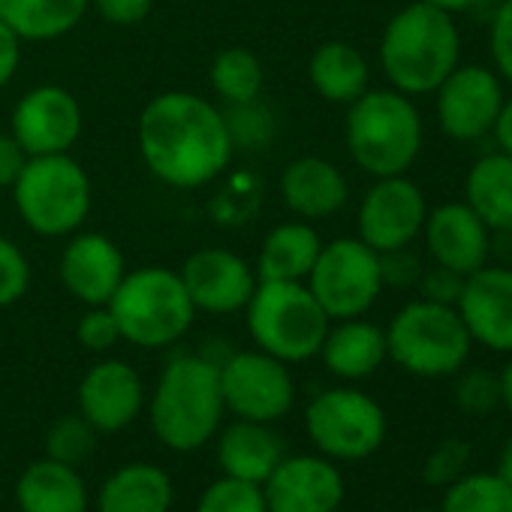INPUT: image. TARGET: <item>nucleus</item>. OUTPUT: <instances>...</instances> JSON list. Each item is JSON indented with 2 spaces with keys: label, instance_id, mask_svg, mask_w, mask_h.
I'll list each match as a JSON object with an SVG mask.
<instances>
[{
  "label": "nucleus",
  "instance_id": "14",
  "mask_svg": "<svg viewBox=\"0 0 512 512\" xmlns=\"http://www.w3.org/2000/svg\"><path fill=\"white\" fill-rule=\"evenodd\" d=\"M500 106V79L485 67H455L437 88V124L455 142H476L491 133Z\"/></svg>",
  "mask_w": 512,
  "mask_h": 512
},
{
  "label": "nucleus",
  "instance_id": "7",
  "mask_svg": "<svg viewBox=\"0 0 512 512\" xmlns=\"http://www.w3.org/2000/svg\"><path fill=\"white\" fill-rule=\"evenodd\" d=\"M470 332L455 305H437L428 299L404 305L389 329V359L413 377H449L458 374L470 359Z\"/></svg>",
  "mask_w": 512,
  "mask_h": 512
},
{
  "label": "nucleus",
  "instance_id": "8",
  "mask_svg": "<svg viewBox=\"0 0 512 512\" xmlns=\"http://www.w3.org/2000/svg\"><path fill=\"white\" fill-rule=\"evenodd\" d=\"M16 208L37 235H70L91 211V181L70 154L31 157L13 184Z\"/></svg>",
  "mask_w": 512,
  "mask_h": 512
},
{
  "label": "nucleus",
  "instance_id": "17",
  "mask_svg": "<svg viewBox=\"0 0 512 512\" xmlns=\"http://www.w3.org/2000/svg\"><path fill=\"white\" fill-rule=\"evenodd\" d=\"M145 407V383L139 371L121 359H103L79 383V413L97 434L130 428Z\"/></svg>",
  "mask_w": 512,
  "mask_h": 512
},
{
  "label": "nucleus",
  "instance_id": "37",
  "mask_svg": "<svg viewBox=\"0 0 512 512\" xmlns=\"http://www.w3.org/2000/svg\"><path fill=\"white\" fill-rule=\"evenodd\" d=\"M76 335H79V344L91 353H106L121 341V329L106 305L88 308V314L76 326Z\"/></svg>",
  "mask_w": 512,
  "mask_h": 512
},
{
  "label": "nucleus",
  "instance_id": "34",
  "mask_svg": "<svg viewBox=\"0 0 512 512\" xmlns=\"http://www.w3.org/2000/svg\"><path fill=\"white\" fill-rule=\"evenodd\" d=\"M467 467H470V443L461 437H449L428 452L422 464V479L434 488H446L458 476H464Z\"/></svg>",
  "mask_w": 512,
  "mask_h": 512
},
{
  "label": "nucleus",
  "instance_id": "41",
  "mask_svg": "<svg viewBox=\"0 0 512 512\" xmlns=\"http://www.w3.org/2000/svg\"><path fill=\"white\" fill-rule=\"evenodd\" d=\"M380 266H383V284H401V287H410L419 281L422 275V266L413 253H407V247L401 250H389V253H380Z\"/></svg>",
  "mask_w": 512,
  "mask_h": 512
},
{
  "label": "nucleus",
  "instance_id": "20",
  "mask_svg": "<svg viewBox=\"0 0 512 512\" xmlns=\"http://www.w3.org/2000/svg\"><path fill=\"white\" fill-rule=\"evenodd\" d=\"M124 275V253L112 238L100 232L76 235L61 253V281L67 293L88 308L109 305Z\"/></svg>",
  "mask_w": 512,
  "mask_h": 512
},
{
  "label": "nucleus",
  "instance_id": "48",
  "mask_svg": "<svg viewBox=\"0 0 512 512\" xmlns=\"http://www.w3.org/2000/svg\"><path fill=\"white\" fill-rule=\"evenodd\" d=\"M413 512H440V509H413Z\"/></svg>",
  "mask_w": 512,
  "mask_h": 512
},
{
  "label": "nucleus",
  "instance_id": "38",
  "mask_svg": "<svg viewBox=\"0 0 512 512\" xmlns=\"http://www.w3.org/2000/svg\"><path fill=\"white\" fill-rule=\"evenodd\" d=\"M488 46H491V61L497 76L512 82V0H503L491 19L488 31Z\"/></svg>",
  "mask_w": 512,
  "mask_h": 512
},
{
  "label": "nucleus",
  "instance_id": "27",
  "mask_svg": "<svg viewBox=\"0 0 512 512\" xmlns=\"http://www.w3.org/2000/svg\"><path fill=\"white\" fill-rule=\"evenodd\" d=\"M464 202L491 232H512V157H479L464 178Z\"/></svg>",
  "mask_w": 512,
  "mask_h": 512
},
{
  "label": "nucleus",
  "instance_id": "18",
  "mask_svg": "<svg viewBox=\"0 0 512 512\" xmlns=\"http://www.w3.org/2000/svg\"><path fill=\"white\" fill-rule=\"evenodd\" d=\"M181 284L196 311L235 314L247 308L256 290V272L238 253L208 247L187 256V263L181 269Z\"/></svg>",
  "mask_w": 512,
  "mask_h": 512
},
{
  "label": "nucleus",
  "instance_id": "1",
  "mask_svg": "<svg viewBox=\"0 0 512 512\" xmlns=\"http://www.w3.org/2000/svg\"><path fill=\"white\" fill-rule=\"evenodd\" d=\"M139 151L160 181L190 190L226 169L232 133L220 109L208 100L187 91H166L148 100L139 115Z\"/></svg>",
  "mask_w": 512,
  "mask_h": 512
},
{
  "label": "nucleus",
  "instance_id": "36",
  "mask_svg": "<svg viewBox=\"0 0 512 512\" xmlns=\"http://www.w3.org/2000/svg\"><path fill=\"white\" fill-rule=\"evenodd\" d=\"M31 287L28 256L10 238H0V308L16 305Z\"/></svg>",
  "mask_w": 512,
  "mask_h": 512
},
{
  "label": "nucleus",
  "instance_id": "2",
  "mask_svg": "<svg viewBox=\"0 0 512 512\" xmlns=\"http://www.w3.org/2000/svg\"><path fill=\"white\" fill-rule=\"evenodd\" d=\"M220 368L205 356H175L148 401L154 437L172 452H196L211 443L223 422Z\"/></svg>",
  "mask_w": 512,
  "mask_h": 512
},
{
  "label": "nucleus",
  "instance_id": "49",
  "mask_svg": "<svg viewBox=\"0 0 512 512\" xmlns=\"http://www.w3.org/2000/svg\"><path fill=\"white\" fill-rule=\"evenodd\" d=\"M335 512H344V509H335Z\"/></svg>",
  "mask_w": 512,
  "mask_h": 512
},
{
  "label": "nucleus",
  "instance_id": "30",
  "mask_svg": "<svg viewBox=\"0 0 512 512\" xmlns=\"http://www.w3.org/2000/svg\"><path fill=\"white\" fill-rule=\"evenodd\" d=\"M208 79L220 100L232 106H247L263 91V64L250 49L232 46L214 58Z\"/></svg>",
  "mask_w": 512,
  "mask_h": 512
},
{
  "label": "nucleus",
  "instance_id": "24",
  "mask_svg": "<svg viewBox=\"0 0 512 512\" xmlns=\"http://www.w3.org/2000/svg\"><path fill=\"white\" fill-rule=\"evenodd\" d=\"M338 326H329L320 356L323 365L329 368V374L341 377V380H365L371 377L386 359V329H380L377 323H368L362 317L353 320H335Z\"/></svg>",
  "mask_w": 512,
  "mask_h": 512
},
{
  "label": "nucleus",
  "instance_id": "32",
  "mask_svg": "<svg viewBox=\"0 0 512 512\" xmlns=\"http://www.w3.org/2000/svg\"><path fill=\"white\" fill-rule=\"evenodd\" d=\"M94 443L97 431L91 428V422L82 413H70L46 431V458L79 467L94 452Z\"/></svg>",
  "mask_w": 512,
  "mask_h": 512
},
{
  "label": "nucleus",
  "instance_id": "28",
  "mask_svg": "<svg viewBox=\"0 0 512 512\" xmlns=\"http://www.w3.org/2000/svg\"><path fill=\"white\" fill-rule=\"evenodd\" d=\"M308 79L323 100L350 106L353 100H359L368 91L371 70H368L365 55L356 46L332 40V43H323L311 55Z\"/></svg>",
  "mask_w": 512,
  "mask_h": 512
},
{
  "label": "nucleus",
  "instance_id": "6",
  "mask_svg": "<svg viewBox=\"0 0 512 512\" xmlns=\"http://www.w3.org/2000/svg\"><path fill=\"white\" fill-rule=\"evenodd\" d=\"M106 308L121 329V341L148 350H160L184 338L196 317L181 275L160 266L127 272Z\"/></svg>",
  "mask_w": 512,
  "mask_h": 512
},
{
  "label": "nucleus",
  "instance_id": "39",
  "mask_svg": "<svg viewBox=\"0 0 512 512\" xmlns=\"http://www.w3.org/2000/svg\"><path fill=\"white\" fill-rule=\"evenodd\" d=\"M419 287H422V299L437 302V305H455L464 287V275L434 266L431 272L419 275Z\"/></svg>",
  "mask_w": 512,
  "mask_h": 512
},
{
  "label": "nucleus",
  "instance_id": "16",
  "mask_svg": "<svg viewBox=\"0 0 512 512\" xmlns=\"http://www.w3.org/2000/svg\"><path fill=\"white\" fill-rule=\"evenodd\" d=\"M470 341L491 353H512V269L482 266L464 278L455 302Z\"/></svg>",
  "mask_w": 512,
  "mask_h": 512
},
{
  "label": "nucleus",
  "instance_id": "35",
  "mask_svg": "<svg viewBox=\"0 0 512 512\" xmlns=\"http://www.w3.org/2000/svg\"><path fill=\"white\" fill-rule=\"evenodd\" d=\"M455 404L470 416H485L500 404V377L488 368H470L455 386Z\"/></svg>",
  "mask_w": 512,
  "mask_h": 512
},
{
  "label": "nucleus",
  "instance_id": "43",
  "mask_svg": "<svg viewBox=\"0 0 512 512\" xmlns=\"http://www.w3.org/2000/svg\"><path fill=\"white\" fill-rule=\"evenodd\" d=\"M19 61H22V37L7 22H0V88L16 76Z\"/></svg>",
  "mask_w": 512,
  "mask_h": 512
},
{
  "label": "nucleus",
  "instance_id": "45",
  "mask_svg": "<svg viewBox=\"0 0 512 512\" xmlns=\"http://www.w3.org/2000/svg\"><path fill=\"white\" fill-rule=\"evenodd\" d=\"M425 4H431V7H437V10H443V13H449V16H455V13H467V10H473L479 0H425Z\"/></svg>",
  "mask_w": 512,
  "mask_h": 512
},
{
  "label": "nucleus",
  "instance_id": "13",
  "mask_svg": "<svg viewBox=\"0 0 512 512\" xmlns=\"http://www.w3.org/2000/svg\"><path fill=\"white\" fill-rule=\"evenodd\" d=\"M425 217V196L410 178H377L359 205V238L377 253L401 250L422 232Z\"/></svg>",
  "mask_w": 512,
  "mask_h": 512
},
{
  "label": "nucleus",
  "instance_id": "10",
  "mask_svg": "<svg viewBox=\"0 0 512 512\" xmlns=\"http://www.w3.org/2000/svg\"><path fill=\"white\" fill-rule=\"evenodd\" d=\"M308 290L329 320L365 317L383 293L380 253L362 238H338L320 247Z\"/></svg>",
  "mask_w": 512,
  "mask_h": 512
},
{
  "label": "nucleus",
  "instance_id": "21",
  "mask_svg": "<svg viewBox=\"0 0 512 512\" xmlns=\"http://www.w3.org/2000/svg\"><path fill=\"white\" fill-rule=\"evenodd\" d=\"M284 458V440L266 422L235 419L217 431V467L223 476L263 485Z\"/></svg>",
  "mask_w": 512,
  "mask_h": 512
},
{
  "label": "nucleus",
  "instance_id": "3",
  "mask_svg": "<svg viewBox=\"0 0 512 512\" xmlns=\"http://www.w3.org/2000/svg\"><path fill=\"white\" fill-rule=\"evenodd\" d=\"M461 37L449 13L416 0L392 16L380 40V67L395 91L431 94L458 67Z\"/></svg>",
  "mask_w": 512,
  "mask_h": 512
},
{
  "label": "nucleus",
  "instance_id": "15",
  "mask_svg": "<svg viewBox=\"0 0 512 512\" xmlns=\"http://www.w3.org/2000/svg\"><path fill=\"white\" fill-rule=\"evenodd\" d=\"M13 136L28 157L67 154L82 136V106L67 88H34L13 109Z\"/></svg>",
  "mask_w": 512,
  "mask_h": 512
},
{
  "label": "nucleus",
  "instance_id": "11",
  "mask_svg": "<svg viewBox=\"0 0 512 512\" xmlns=\"http://www.w3.org/2000/svg\"><path fill=\"white\" fill-rule=\"evenodd\" d=\"M217 368L223 407L235 419L272 425L293 410L296 383L287 362L263 350H244L226 356L223 362H217Z\"/></svg>",
  "mask_w": 512,
  "mask_h": 512
},
{
  "label": "nucleus",
  "instance_id": "46",
  "mask_svg": "<svg viewBox=\"0 0 512 512\" xmlns=\"http://www.w3.org/2000/svg\"><path fill=\"white\" fill-rule=\"evenodd\" d=\"M503 482H509L512 485V437L503 443V449H500V455H497V470H494Z\"/></svg>",
  "mask_w": 512,
  "mask_h": 512
},
{
  "label": "nucleus",
  "instance_id": "23",
  "mask_svg": "<svg viewBox=\"0 0 512 512\" xmlns=\"http://www.w3.org/2000/svg\"><path fill=\"white\" fill-rule=\"evenodd\" d=\"M19 512H88L91 494L79 467L40 458L16 479Z\"/></svg>",
  "mask_w": 512,
  "mask_h": 512
},
{
  "label": "nucleus",
  "instance_id": "12",
  "mask_svg": "<svg viewBox=\"0 0 512 512\" xmlns=\"http://www.w3.org/2000/svg\"><path fill=\"white\" fill-rule=\"evenodd\" d=\"M344 476L320 452L284 455L263 482L269 512H335L344 503Z\"/></svg>",
  "mask_w": 512,
  "mask_h": 512
},
{
  "label": "nucleus",
  "instance_id": "47",
  "mask_svg": "<svg viewBox=\"0 0 512 512\" xmlns=\"http://www.w3.org/2000/svg\"><path fill=\"white\" fill-rule=\"evenodd\" d=\"M497 377H500V404H503L506 413L512 416V359L506 362V368H503Z\"/></svg>",
  "mask_w": 512,
  "mask_h": 512
},
{
  "label": "nucleus",
  "instance_id": "9",
  "mask_svg": "<svg viewBox=\"0 0 512 512\" xmlns=\"http://www.w3.org/2000/svg\"><path fill=\"white\" fill-rule=\"evenodd\" d=\"M305 431L320 455L332 461H365L383 446L389 422L386 410L368 392L338 386L308 404Z\"/></svg>",
  "mask_w": 512,
  "mask_h": 512
},
{
  "label": "nucleus",
  "instance_id": "29",
  "mask_svg": "<svg viewBox=\"0 0 512 512\" xmlns=\"http://www.w3.org/2000/svg\"><path fill=\"white\" fill-rule=\"evenodd\" d=\"M88 0H0V22L22 40H58L70 34L88 13Z\"/></svg>",
  "mask_w": 512,
  "mask_h": 512
},
{
  "label": "nucleus",
  "instance_id": "42",
  "mask_svg": "<svg viewBox=\"0 0 512 512\" xmlns=\"http://www.w3.org/2000/svg\"><path fill=\"white\" fill-rule=\"evenodd\" d=\"M28 151L19 145L16 136H4L0 133V187H13L28 163Z\"/></svg>",
  "mask_w": 512,
  "mask_h": 512
},
{
  "label": "nucleus",
  "instance_id": "4",
  "mask_svg": "<svg viewBox=\"0 0 512 512\" xmlns=\"http://www.w3.org/2000/svg\"><path fill=\"white\" fill-rule=\"evenodd\" d=\"M347 148L374 178L404 175L422 148L419 109L401 91H365L347 112Z\"/></svg>",
  "mask_w": 512,
  "mask_h": 512
},
{
  "label": "nucleus",
  "instance_id": "44",
  "mask_svg": "<svg viewBox=\"0 0 512 512\" xmlns=\"http://www.w3.org/2000/svg\"><path fill=\"white\" fill-rule=\"evenodd\" d=\"M491 133H494L500 151L512 157V97H503V106H500V115H497Z\"/></svg>",
  "mask_w": 512,
  "mask_h": 512
},
{
  "label": "nucleus",
  "instance_id": "19",
  "mask_svg": "<svg viewBox=\"0 0 512 512\" xmlns=\"http://www.w3.org/2000/svg\"><path fill=\"white\" fill-rule=\"evenodd\" d=\"M425 244L434 266L458 275L479 272L491 256V229L467 202H446L425 217Z\"/></svg>",
  "mask_w": 512,
  "mask_h": 512
},
{
  "label": "nucleus",
  "instance_id": "33",
  "mask_svg": "<svg viewBox=\"0 0 512 512\" xmlns=\"http://www.w3.org/2000/svg\"><path fill=\"white\" fill-rule=\"evenodd\" d=\"M196 512H269L263 485L220 476L196 500Z\"/></svg>",
  "mask_w": 512,
  "mask_h": 512
},
{
  "label": "nucleus",
  "instance_id": "40",
  "mask_svg": "<svg viewBox=\"0 0 512 512\" xmlns=\"http://www.w3.org/2000/svg\"><path fill=\"white\" fill-rule=\"evenodd\" d=\"M88 4L109 22V25H136L151 13L154 0H88Z\"/></svg>",
  "mask_w": 512,
  "mask_h": 512
},
{
  "label": "nucleus",
  "instance_id": "31",
  "mask_svg": "<svg viewBox=\"0 0 512 512\" xmlns=\"http://www.w3.org/2000/svg\"><path fill=\"white\" fill-rule=\"evenodd\" d=\"M440 512H512V485L491 473H464L446 485Z\"/></svg>",
  "mask_w": 512,
  "mask_h": 512
},
{
  "label": "nucleus",
  "instance_id": "26",
  "mask_svg": "<svg viewBox=\"0 0 512 512\" xmlns=\"http://www.w3.org/2000/svg\"><path fill=\"white\" fill-rule=\"evenodd\" d=\"M320 235L308 223H281L275 226L256 260V281H308L317 256H320Z\"/></svg>",
  "mask_w": 512,
  "mask_h": 512
},
{
  "label": "nucleus",
  "instance_id": "5",
  "mask_svg": "<svg viewBox=\"0 0 512 512\" xmlns=\"http://www.w3.org/2000/svg\"><path fill=\"white\" fill-rule=\"evenodd\" d=\"M244 311L256 350L287 365L320 356L332 326L305 281H256Z\"/></svg>",
  "mask_w": 512,
  "mask_h": 512
},
{
  "label": "nucleus",
  "instance_id": "22",
  "mask_svg": "<svg viewBox=\"0 0 512 512\" xmlns=\"http://www.w3.org/2000/svg\"><path fill=\"white\" fill-rule=\"evenodd\" d=\"M281 196L299 217L320 220L347 205L350 187L335 163L323 157H299L281 175Z\"/></svg>",
  "mask_w": 512,
  "mask_h": 512
},
{
  "label": "nucleus",
  "instance_id": "25",
  "mask_svg": "<svg viewBox=\"0 0 512 512\" xmlns=\"http://www.w3.org/2000/svg\"><path fill=\"white\" fill-rule=\"evenodd\" d=\"M172 503V476L151 461H133L112 470L97 494V512H169Z\"/></svg>",
  "mask_w": 512,
  "mask_h": 512
}]
</instances>
